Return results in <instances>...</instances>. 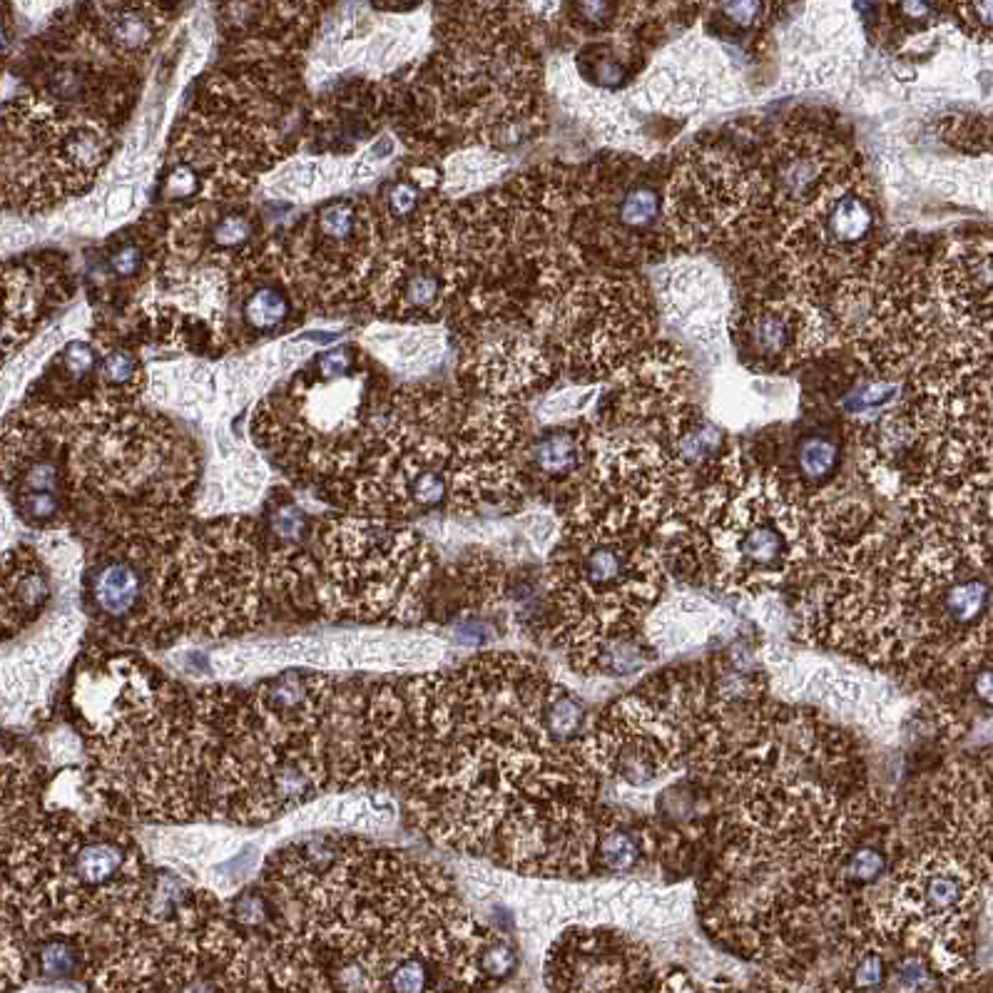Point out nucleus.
I'll use <instances>...</instances> for the list:
<instances>
[{"instance_id": "obj_1", "label": "nucleus", "mask_w": 993, "mask_h": 993, "mask_svg": "<svg viewBox=\"0 0 993 993\" xmlns=\"http://www.w3.org/2000/svg\"><path fill=\"white\" fill-rule=\"evenodd\" d=\"M282 991L481 989L473 919L441 869L356 837L297 842L262 867Z\"/></svg>"}, {"instance_id": "obj_2", "label": "nucleus", "mask_w": 993, "mask_h": 993, "mask_svg": "<svg viewBox=\"0 0 993 993\" xmlns=\"http://www.w3.org/2000/svg\"><path fill=\"white\" fill-rule=\"evenodd\" d=\"M817 551L812 496L792 476L752 466L732 446L697 483L662 563L685 578H707L727 595H762L807 575Z\"/></svg>"}, {"instance_id": "obj_3", "label": "nucleus", "mask_w": 993, "mask_h": 993, "mask_svg": "<svg viewBox=\"0 0 993 993\" xmlns=\"http://www.w3.org/2000/svg\"><path fill=\"white\" fill-rule=\"evenodd\" d=\"M317 558L307 551L304 610L329 620L419 623L434 553L421 533L369 516L329 518L314 528Z\"/></svg>"}, {"instance_id": "obj_4", "label": "nucleus", "mask_w": 993, "mask_h": 993, "mask_svg": "<svg viewBox=\"0 0 993 993\" xmlns=\"http://www.w3.org/2000/svg\"><path fill=\"white\" fill-rule=\"evenodd\" d=\"M882 249L879 197L857 157L797 220L755 252L784 292L819 304L839 284L867 272Z\"/></svg>"}, {"instance_id": "obj_5", "label": "nucleus", "mask_w": 993, "mask_h": 993, "mask_svg": "<svg viewBox=\"0 0 993 993\" xmlns=\"http://www.w3.org/2000/svg\"><path fill=\"white\" fill-rule=\"evenodd\" d=\"M665 177L618 152L565 172L568 237L588 272H628L672 254L662 222Z\"/></svg>"}, {"instance_id": "obj_6", "label": "nucleus", "mask_w": 993, "mask_h": 993, "mask_svg": "<svg viewBox=\"0 0 993 993\" xmlns=\"http://www.w3.org/2000/svg\"><path fill=\"white\" fill-rule=\"evenodd\" d=\"M558 374L600 384L653 344L648 289L628 272H585L533 319Z\"/></svg>"}, {"instance_id": "obj_7", "label": "nucleus", "mask_w": 993, "mask_h": 993, "mask_svg": "<svg viewBox=\"0 0 993 993\" xmlns=\"http://www.w3.org/2000/svg\"><path fill=\"white\" fill-rule=\"evenodd\" d=\"M839 137L817 127H784L762 147L750 167V202L735 239L747 237L755 249L797 220L824 187L857 160Z\"/></svg>"}, {"instance_id": "obj_8", "label": "nucleus", "mask_w": 993, "mask_h": 993, "mask_svg": "<svg viewBox=\"0 0 993 993\" xmlns=\"http://www.w3.org/2000/svg\"><path fill=\"white\" fill-rule=\"evenodd\" d=\"M750 202V167L732 150L692 147L665 177L662 222L672 254L735 239Z\"/></svg>"}, {"instance_id": "obj_9", "label": "nucleus", "mask_w": 993, "mask_h": 993, "mask_svg": "<svg viewBox=\"0 0 993 993\" xmlns=\"http://www.w3.org/2000/svg\"><path fill=\"white\" fill-rule=\"evenodd\" d=\"M737 361L750 374L784 376L832 344L817 302L792 292L757 294L727 317Z\"/></svg>"}, {"instance_id": "obj_10", "label": "nucleus", "mask_w": 993, "mask_h": 993, "mask_svg": "<svg viewBox=\"0 0 993 993\" xmlns=\"http://www.w3.org/2000/svg\"><path fill=\"white\" fill-rule=\"evenodd\" d=\"M543 974L553 991H640L655 979L650 951L618 929L563 931Z\"/></svg>"}, {"instance_id": "obj_11", "label": "nucleus", "mask_w": 993, "mask_h": 993, "mask_svg": "<svg viewBox=\"0 0 993 993\" xmlns=\"http://www.w3.org/2000/svg\"><path fill=\"white\" fill-rule=\"evenodd\" d=\"M690 381L687 356L670 341L655 339L608 379L605 406L595 419V431L615 434L618 429H655L667 414L685 404Z\"/></svg>"}, {"instance_id": "obj_12", "label": "nucleus", "mask_w": 993, "mask_h": 993, "mask_svg": "<svg viewBox=\"0 0 993 993\" xmlns=\"http://www.w3.org/2000/svg\"><path fill=\"white\" fill-rule=\"evenodd\" d=\"M931 294L949 334L991 339V242L951 244L929 264Z\"/></svg>"}, {"instance_id": "obj_13", "label": "nucleus", "mask_w": 993, "mask_h": 993, "mask_svg": "<svg viewBox=\"0 0 993 993\" xmlns=\"http://www.w3.org/2000/svg\"><path fill=\"white\" fill-rule=\"evenodd\" d=\"M660 282V302L667 319L690 339H717L730 317L727 292L712 264L702 259L682 257L665 269Z\"/></svg>"}, {"instance_id": "obj_14", "label": "nucleus", "mask_w": 993, "mask_h": 993, "mask_svg": "<svg viewBox=\"0 0 993 993\" xmlns=\"http://www.w3.org/2000/svg\"><path fill=\"white\" fill-rule=\"evenodd\" d=\"M598 446V431L588 421L558 424L528 434L518 458L523 491L533 488L541 493H555L563 488L578 491V478H585Z\"/></svg>"}, {"instance_id": "obj_15", "label": "nucleus", "mask_w": 993, "mask_h": 993, "mask_svg": "<svg viewBox=\"0 0 993 993\" xmlns=\"http://www.w3.org/2000/svg\"><path fill=\"white\" fill-rule=\"evenodd\" d=\"M60 568L40 548L15 546L0 555V643L15 640L33 628L53 603Z\"/></svg>"}, {"instance_id": "obj_16", "label": "nucleus", "mask_w": 993, "mask_h": 993, "mask_svg": "<svg viewBox=\"0 0 993 993\" xmlns=\"http://www.w3.org/2000/svg\"><path fill=\"white\" fill-rule=\"evenodd\" d=\"M655 431L658 434L653 439L660 443L662 451L670 456V461L695 481V486L732 448L725 431L710 416H705L697 406L687 404V401L680 409L667 414L655 426Z\"/></svg>"}, {"instance_id": "obj_17", "label": "nucleus", "mask_w": 993, "mask_h": 993, "mask_svg": "<svg viewBox=\"0 0 993 993\" xmlns=\"http://www.w3.org/2000/svg\"><path fill=\"white\" fill-rule=\"evenodd\" d=\"M239 847H242V842L234 834L207 832L202 827L172 829V832L160 834V839L155 842V852L165 854L170 862L207 869L232 857Z\"/></svg>"}, {"instance_id": "obj_18", "label": "nucleus", "mask_w": 993, "mask_h": 993, "mask_svg": "<svg viewBox=\"0 0 993 993\" xmlns=\"http://www.w3.org/2000/svg\"><path fill=\"white\" fill-rule=\"evenodd\" d=\"M842 443L827 431H807L794 448V481L804 493L824 491L832 486L842 468Z\"/></svg>"}, {"instance_id": "obj_19", "label": "nucleus", "mask_w": 993, "mask_h": 993, "mask_svg": "<svg viewBox=\"0 0 993 993\" xmlns=\"http://www.w3.org/2000/svg\"><path fill=\"white\" fill-rule=\"evenodd\" d=\"M100 30L105 45L117 55L145 53L155 40V20L150 8L125 0H117L100 13Z\"/></svg>"}, {"instance_id": "obj_20", "label": "nucleus", "mask_w": 993, "mask_h": 993, "mask_svg": "<svg viewBox=\"0 0 993 993\" xmlns=\"http://www.w3.org/2000/svg\"><path fill=\"white\" fill-rule=\"evenodd\" d=\"M294 314V299L287 287L282 284L264 282L254 287L242 297V307H239V317H242L244 329L252 331L257 336L277 334L289 324Z\"/></svg>"}, {"instance_id": "obj_21", "label": "nucleus", "mask_w": 993, "mask_h": 993, "mask_svg": "<svg viewBox=\"0 0 993 993\" xmlns=\"http://www.w3.org/2000/svg\"><path fill=\"white\" fill-rule=\"evenodd\" d=\"M473 966H476L478 986L481 989H496L503 981L513 979L518 974L521 956H518V949L508 936L488 929L481 944H478L476 956H473Z\"/></svg>"}, {"instance_id": "obj_22", "label": "nucleus", "mask_w": 993, "mask_h": 993, "mask_svg": "<svg viewBox=\"0 0 993 993\" xmlns=\"http://www.w3.org/2000/svg\"><path fill=\"white\" fill-rule=\"evenodd\" d=\"M506 165V157L493 150H466L448 162L443 180H446V185L451 190L473 192L491 185L506 170Z\"/></svg>"}, {"instance_id": "obj_23", "label": "nucleus", "mask_w": 993, "mask_h": 993, "mask_svg": "<svg viewBox=\"0 0 993 993\" xmlns=\"http://www.w3.org/2000/svg\"><path fill=\"white\" fill-rule=\"evenodd\" d=\"M254 220L247 212H224L205 224V252L222 257V254L247 252L254 237Z\"/></svg>"}, {"instance_id": "obj_24", "label": "nucleus", "mask_w": 993, "mask_h": 993, "mask_svg": "<svg viewBox=\"0 0 993 993\" xmlns=\"http://www.w3.org/2000/svg\"><path fill=\"white\" fill-rule=\"evenodd\" d=\"M108 267L115 277L132 279L147 267V249L145 244L137 239H127V242L117 244L108 257Z\"/></svg>"}, {"instance_id": "obj_25", "label": "nucleus", "mask_w": 993, "mask_h": 993, "mask_svg": "<svg viewBox=\"0 0 993 993\" xmlns=\"http://www.w3.org/2000/svg\"><path fill=\"white\" fill-rule=\"evenodd\" d=\"M608 8V0H580V13L590 20H600Z\"/></svg>"}, {"instance_id": "obj_26", "label": "nucleus", "mask_w": 993, "mask_h": 993, "mask_svg": "<svg viewBox=\"0 0 993 993\" xmlns=\"http://www.w3.org/2000/svg\"><path fill=\"white\" fill-rule=\"evenodd\" d=\"M396 3H401V5H414L416 0H396Z\"/></svg>"}, {"instance_id": "obj_27", "label": "nucleus", "mask_w": 993, "mask_h": 993, "mask_svg": "<svg viewBox=\"0 0 993 993\" xmlns=\"http://www.w3.org/2000/svg\"><path fill=\"white\" fill-rule=\"evenodd\" d=\"M160 3H165V5H177L180 0H160Z\"/></svg>"}]
</instances>
